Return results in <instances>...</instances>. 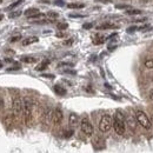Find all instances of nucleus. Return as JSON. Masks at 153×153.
Returning a JSON list of instances; mask_svg holds the SVG:
<instances>
[{
	"instance_id": "nucleus-1",
	"label": "nucleus",
	"mask_w": 153,
	"mask_h": 153,
	"mask_svg": "<svg viewBox=\"0 0 153 153\" xmlns=\"http://www.w3.org/2000/svg\"><path fill=\"white\" fill-rule=\"evenodd\" d=\"M125 120H126V118H125V116H124V113H122V111L120 110L116 111L114 117H113V125H112V127H113L114 132L118 135H124V133L126 131Z\"/></svg>"
},
{
	"instance_id": "nucleus-2",
	"label": "nucleus",
	"mask_w": 153,
	"mask_h": 153,
	"mask_svg": "<svg viewBox=\"0 0 153 153\" xmlns=\"http://www.w3.org/2000/svg\"><path fill=\"white\" fill-rule=\"evenodd\" d=\"M134 118H135V120L138 122V125H140L143 128H145V130H147V131H150L153 127L152 122H151V118H150L144 111H141V110H137V111H135Z\"/></svg>"
},
{
	"instance_id": "nucleus-3",
	"label": "nucleus",
	"mask_w": 153,
	"mask_h": 153,
	"mask_svg": "<svg viewBox=\"0 0 153 153\" xmlns=\"http://www.w3.org/2000/svg\"><path fill=\"white\" fill-rule=\"evenodd\" d=\"M23 113H24V122L27 127H30L33 122V104L30 99L24 100V107H23Z\"/></svg>"
},
{
	"instance_id": "nucleus-4",
	"label": "nucleus",
	"mask_w": 153,
	"mask_h": 153,
	"mask_svg": "<svg viewBox=\"0 0 153 153\" xmlns=\"http://www.w3.org/2000/svg\"><path fill=\"white\" fill-rule=\"evenodd\" d=\"M112 125H113V118L110 114H104L99 122V131L101 133H107L111 130Z\"/></svg>"
},
{
	"instance_id": "nucleus-5",
	"label": "nucleus",
	"mask_w": 153,
	"mask_h": 153,
	"mask_svg": "<svg viewBox=\"0 0 153 153\" xmlns=\"http://www.w3.org/2000/svg\"><path fill=\"white\" fill-rule=\"evenodd\" d=\"M80 128H81V132L87 137H91L92 134L94 133V127H93V125H92V122H90L89 118H83L81 119Z\"/></svg>"
},
{
	"instance_id": "nucleus-6",
	"label": "nucleus",
	"mask_w": 153,
	"mask_h": 153,
	"mask_svg": "<svg viewBox=\"0 0 153 153\" xmlns=\"http://www.w3.org/2000/svg\"><path fill=\"white\" fill-rule=\"evenodd\" d=\"M23 107H24V101L21 100V98L19 95H15L12 99V111L15 116H19L23 112Z\"/></svg>"
},
{
	"instance_id": "nucleus-7",
	"label": "nucleus",
	"mask_w": 153,
	"mask_h": 153,
	"mask_svg": "<svg viewBox=\"0 0 153 153\" xmlns=\"http://www.w3.org/2000/svg\"><path fill=\"white\" fill-rule=\"evenodd\" d=\"M64 119V113L61 111L60 107H56L52 112V122L54 125H60Z\"/></svg>"
},
{
	"instance_id": "nucleus-8",
	"label": "nucleus",
	"mask_w": 153,
	"mask_h": 153,
	"mask_svg": "<svg viewBox=\"0 0 153 153\" xmlns=\"http://www.w3.org/2000/svg\"><path fill=\"white\" fill-rule=\"evenodd\" d=\"M52 110L50 108V107H46L45 110H44V112H42V114H41V122H44L45 125H47L48 122L52 120Z\"/></svg>"
},
{
	"instance_id": "nucleus-9",
	"label": "nucleus",
	"mask_w": 153,
	"mask_h": 153,
	"mask_svg": "<svg viewBox=\"0 0 153 153\" xmlns=\"http://www.w3.org/2000/svg\"><path fill=\"white\" fill-rule=\"evenodd\" d=\"M25 15L27 17V18H30V19H37V18H40V17H42V14L39 12V10H37V8H29V10H26L25 11Z\"/></svg>"
},
{
	"instance_id": "nucleus-10",
	"label": "nucleus",
	"mask_w": 153,
	"mask_h": 153,
	"mask_svg": "<svg viewBox=\"0 0 153 153\" xmlns=\"http://www.w3.org/2000/svg\"><path fill=\"white\" fill-rule=\"evenodd\" d=\"M78 122H79V117H78V114L77 113H70V117H68V124L71 125V126H77L78 125Z\"/></svg>"
},
{
	"instance_id": "nucleus-11",
	"label": "nucleus",
	"mask_w": 153,
	"mask_h": 153,
	"mask_svg": "<svg viewBox=\"0 0 153 153\" xmlns=\"http://www.w3.org/2000/svg\"><path fill=\"white\" fill-rule=\"evenodd\" d=\"M126 122H127V125H128V127L134 132L135 130H137V120H135V118H133V117H127L126 118Z\"/></svg>"
},
{
	"instance_id": "nucleus-12",
	"label": "nucleus",
	"mask_w": 153,
	"mask_h": 153,
	"mask_svg": "<svg viewBox=\"0 0 153 153\" xmlns=\"http://www.w3.org/2000/svg\"><path fill=\"white\" fill-rule=\"evenodd\" d=\"M118 26L114 25V24H111V23H105V24H101L99 26H97V30H112V29H117Z\"/></svg>"
},
{
	"instance_id": "nucleus-13",
	"label": "nucleus",
	"mask_w": 153,
	"mask_h": 153,
	"mask_svg": "<svg viewBox=\"0 0 153 153\" xmlns=\"http://www.w3.org/2000/svg\"><path fill=\"white\" fill-rule=\"evenodd\" d=\"M4 125H5L7 128H10V127L13 125V116H12V114H7V116L4 118Z\"/></svg>"
},
{
	"instance_id": "nucleus-14",
	"label": "nucleus",
	"mask_w": 153,
	"mask_h": 153,
	"mask_svg": "<svg viewBox=\"0 0 153 153\" xmlns=\"http://www.w3.org/2000/svg\"><path fill=\"white\" fill-rule=\"evenodd\" d=\"M38 40H39L38 37H29V38H26L25 40H23V45H24V46H29L31 44L37 42Z\"/></svg>"
},
{
	"instance_id": "nucleus-15",
	"label": "nucleus",
	"mask_w": 153,
	"mask_h": 153,
	"mask_svg": "<svg viewBox=\"0 0 153 153\" xmlns=\"http://www.w3.org/2000/svg\"><path fill=\"white\" fill-rule=\"evenodd\" d=\"M48 64H50V61L48 60H44L42 62H40V64L35 67V70H37V71H39V72H40V71H44V70L48 66Z\"/></svg>"
},
{
	"instance_id": "nucleus-16",
	"label": "nucleus",
	"mask_w": 153,
	"mask_h": 153,
	"mask_svg": "<svg viewBox=\"0 0 153 153\" xmlns=\"http://www.w3.org/2000/svg\"><path fill=\"white\" fill-rule=\"evenodd\" d=\"M53 90H54V92H56L57 94H59V95H65V94H66V90H65L64 87H61L60 85H56V86L53 87Z\"/></svg>"
},
{
	"instance_id": "nucleus-17",
	"label": "nucleus",
	"mask_w": 153,
	"mask_h": 153,
	"mask_svg": "<svg viewBox=\"0 0 153 153\" xmlns=\"http://www.w3.org/2000/svg\"><path fill=\"white\" fill-rule=\"evenodd\" d=\"M104 41H105V38H104V37H101V35H95V37H94V39H93L94 45H100V44H102Z\"/></svg>"
},
{
	"instance_id": "nucleus-18",
	"label": "nucleus",
	"mask_w": 153,
	"mask_h": 153,
	"mask_svg": "<svg viewBox=\"0 0 153 153\" xmlns=\"http://www.w3.org/2000/svg\"><path fill=\"white\" fill-rule=\"evenodd\" d=\"M67 7L68 8H84L85 5L84 4H79V2H74V4H68Z\"/></svg>"
},
{
	"instance_id": "nucleus-19",
	"label": "nucleus",
	"mask_w": 153,
	"mask_h": 153,
	"mask_svg": "<svg viewBox=\"0 0 153 153\" xmlns=\"http://www.w3.org/2000/svg\"><path fill=\"white\" fill-rule=\"evenodd\" d=\"M127 15H138V14H140L141 13V11L140 10H127L126 12H125Z\"/></svg>"
},
{
	"instance_id": "nucleus-20",
	"label": "nucleus",
	"mask_w": 153,
	"mask_h": 153,
	"mask_svg": "<svg viewBox=\"0 0 153 153\" xmlns=\"http://www.w3.org/2000/svg\"><path fill=\"white\" fill-rule=\"evenodd\" d=\"M144 66H145L147 70H153V58L145 60V62H144Z\"/></svg>"
},
{
	"instance_id": "nucleus-21",
	"label": "nucleus",
	"mask_w": 153,
	"mask_h": 153,
	"mask_svg": "<svg viewBox=\"0 0 153 153\" xmlns=\"http://www.w3.org/2000/svg\"><path fill=\"white\" fill-rule=\"evenodd\" d=\"M21 61L27 62V64H32V62H35L37 59H35L34 57H23V58H21Z\"/></svg>"
},
{
	"instance_id": "nucleus-22",
	"label": "nucleus",
	"mask_w": 153,
	"mask_h": 153,
	"mask_svg": "<svg viewBox=\"0 0 153 153\" xmlns=\"http://www.w3.org/2000/svg\"><path fill=\"white\" fill-rule=\"evenodd\" d=\"M21 2H24V0H17L15 2H13L12 5H10L8 7H7V10H12V8H15V7H18Z\"/></svg>"
},
{
	"instance_id": "nucleus-23",
	"label": "nucleus",
	"mask_w": 153,
	"mask_h": 153,
	"mask_svg": "<svg viewBox=\"0 0 153 153\" xmlns=\"http://www.w3.org/2000/svg\"><path fill=\"white\" fill-rule=\"evenodd\" d=\"M73 133H74L73 130H67V131L64 132V137H65V138H70V137L73 135Z\"/></svg>"
},
{
	"instance_id": "nucleus-24",
	"label": "nucleus",
	"mask_w": 153,
	"mask_h": 153,
	"mask_svg": "<svg viewBox=\"0 0 153 153\" xmlns=\"http://www.w3.org/2000/svg\"><path fill=\"white\" fill-rule=\"evenodd\" d=\"M47 15H48L50 18H52V19L58 18V13H57V12H53V11H52V12H48V13H47Z\"/></svg>"
},
{
	"instance_id": "nucleus-25",
	"label": "nucleus",
	"mask_w": 153,
	"mask_h": 153,
	"mask_svg": "<svg viewBox=\"0 0 153 153\" xmlns=\"http://www.w3.org/2000/svg\"><path fill=\"white\" fill-rule=\"evenodd\" d=\"M68 27V25L66 24V23H60V24H58V29L59 30H66Z\"/></svg>"
},
{
	"instance_id": "nucleus-26",
	"label": "nucleus",
	"mask_w": 153,
	"mask_h": 153,
	"mask_svg": "<svg viewBox=\"0 0 153 153\" xmlns=\"http://www.w3.org/2000/svg\"><path fill=\"white\" fill-rule=\"evenodd\" d=\"M21 39V37L20 35H17V37H13V38H11V42H17L18 40H20Z\"/></svg>"
},
{
	"instance_id": "nucleus-27",
	"label": "nucleus",
	"mask_w": 153,
	"mask_h": 153,
	"mask_svg": "<svg viewBox=\"0 0 153 153\" xmlns=\"http://www.w3.org/2000/svg\"><path fill=\"white\" fill-rule=\"evenodd\" d=\"M130 6L128 5H116V8L118 10H124V8H128Z\"/></svg>"
},
{
	"instance_id": "nucleus-28",
	"label": "nucleus",
	"mask_w": 153,
	"mask_h": 153,
	"mask_svg": "<svg viewBox=\"0 0 153 153\" xmlns=\"http://www.w3.org/2000/svg\"><path fill=\"white\" fill-rule=\"evenodd\" d=\"M134 31H138V27H137V26H132V27H128V29H127V32H128V33H132V32H134Z\"/></svg>"
},
{
	"instance_id": "nucleus-29",
	"label": "nucleus",
	"mask_w": 153,
	"mask_h": 153,
	"mask_svg": "<svg viewBox=\"0 0 153 153\" xmlns=\"http://www.w3.org/2000/svg\"><path fill=\"white\" fill-rule=\"evenodd\" d=\"M4 107H5V101H4V99L0 97V111H1Z\"/></svg>"
},
{
	"instance_id": "nucleus-30",
	"label": "nucleus",
	"mask_w": 153,
	"mask_h": 153,
	"mask_svg": "<svg viewBox=\"0 0 153 153\" xmlns=\"http://www.w3.org/2000/svg\"><path fill=\"white\" fill-rule=\"evenodd\" d=\"M73 42V39H68V40H66V41H64V45H66V46H68V45H71Z\"/></svg>"
},
{
	"instance_id": "nucleus-31",
	"label": "nucleus",
	"mask_w": 153,
	"mask_h": 153,
	"mask_svg": "<svg viewBox=\"0 0 153 153\" xmlns=\"http://www.w3.org/2000/svg\"><path fill=\"white\" fill-rule=\"evenodd\" d=\"M54 4H56V5H58V6H62L65 2H64L62 0H56V1H54Z\"/></svg>"
},
{
	"instance_id": "nucleus-32",
	"label": "nucleus",
	"mask_w": 153,
	"mask_h": 153,
	"mask_svg": "<svg viewBox=\"0 0 153 153\" xmlns=\"http://www.w3.org/2000/svg\"><path fill=\"white\" fill-rule=\"evenodd\" d=\"M20 13H21V12H14V14H10V17H11V18H15V17L20 15Z\"/></svg>"
},
{
	"instance_id": "nucleus-33",
	"label": "nucleus",
	"mask_w": 153,
	"mask_h": 153,
	"mask_svg": "<svg viewBox=\"0 0 153 153\" xmlns=\"http://www.w3.org/2000/svg\"><path fill=\"white\" fill-rule=\"evenodd\" d=\"M92 27V24H85L84 25V29H91Z\"/></svg>"
},
{
	"instance_id": "nucleus-34",
	"label": "nucleus",
	"mask_w": 153,
	"mask_h": 153,
	"mask_svg": "<svg viewBox=\"0 0 153 153\" xmlns=\"http://www.w3.org/2000/svg\"><path fill=\"white\" fill-rule=\"evenodd\" d=\"M42 77H46V78H54V75H52V74H42Z\"/></svg>"
},
{
	"instance_id": "nucleus-35",
	"label": "nucleus",
	"mask_w": 153,
	"mask_h": 153,
	"mask_svg": "<svg viewBox=\"0 0 153 153\" xmlns=\"http://www.w3.org/2000/svg\"><path fill=\"white\" fill-rule=\"evenodd\" d=\"M150 97H151V99L153 100V89L151 90V92H150Z\"/></svg>"
},
{
	"instance_id": "nucleus-36",
	"label": "nucleus",
	"mask_w": 153,
	"mask_h": 153,
	"mask_svg": "<svg viewBox=\"0 0 153 153\" xmlns=\"http://www.w3.org/2000/svg\"><path fill=\"white\" fill-rule=\"evenodd\" d=\"M57 37H58V38H61V37H64V34H62V33H58Z\"/></svg>"
},
{
	"instance_id": "nucleus-37",
	"label": "nucleus",
	"mask_w": 153,
	"mask_h": 153,
	"mask_svg": "<svg viewBox=\"0 0 153 153\" xmlns=\"http://www.w3.org/2000/svg\"><path fill=\"white\" fill-rule=\"evenodd\" d=\"M2 19H4V15H2V14H0V21H1Z\"/></svg>"
},
{
	"instance_id": "nucleus-38",
	"label": "nucleus",
	"mask_w": 153,
	"mask_h": 153,
	"mask_svg": "<svg viewBox=\"0 0 153 153\" xmlns=\"http://www.w3.org/2000/svg\"><path fill=\"white\" fill-rule=\"evenodd\" d=\"M151 122H152V126H153V114H152V117H151Z\"/></svg>"
},
{
	"instance_id": "nucleus-39",
	"label": "nucleus",
	"mask_w": 153,
	"mask_h": 153,
	"mask_svg": "<svg viewBox=\"0 0 153 153\" xmlns=\"http://www.w3.org/2000/svg\"><path fill=\"white\" fill-rule=\"evenodd\" d=\"M1 66H2V64H1V61H0V67H1Z\"/></svg>"
},
{
	"instance_id": "nucleus-40",
	"label": "nucleus",
	"mask_w": 153,
	"mask_h": 153,
	"mask_svg": "<svg viewBox=\"0 0 153 153\" xmlns=\"http://www.w3.org/2000/svg\"><path fill=\"white\" fill-rule=\"evenodd\" d=\"M1 1H2V0H0V2H1Z\"/></svg>"
}]
</instances>
